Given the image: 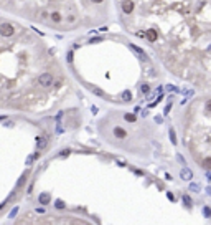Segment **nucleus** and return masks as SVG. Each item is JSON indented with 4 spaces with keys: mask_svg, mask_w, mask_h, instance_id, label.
Listing matches in <instances>:
<instances>
[{
    "mask_svg": "<svg viewBox=\"0 0 211 225\" xmlns=\"http://www.w3.org/2000/svg\"><path fill=\"white\" fill-rule=\"evenodd\" d=\"M53 81H55V78H53V75H50V73H41V75L38 76V83H40V86H43V88L53 86Z\"/></svg>",
    "mask_w": 211,
    "mask_h": 225,
    "instance_id": "1",
    "label": "nucleus"
},
{
    "mask_svg": "<svg viewBox=\"0 0 211 225\" xmlns=\"http://www.w3.org/2000/svg\"><path fill=\"white\" fill-rule=\"evenodd\" d=\"M0 35L2 36H12L13 35V27L10 23H2L0 25Z\"/></svg>",
    "mask_w": 211,
    "mask_h": 225,
    "instance_id": "2",
    "label": "nucleus"
},
{
    "mask_svg": "<svg viewBox=\"0 0 211 225\" xmlns=\"http://www.w3.org/2000/svg\"><path fill=\"white\" fill-rule=\"evenodd\" d=\"M180 177L183 179V181H191V179H193V171L188 169V167H183L181 172H180Z\"/></svg>",
    "mask_w": 211,
    "mask_h": 225,
    "instance_id": "3",
    "label": "nucleus"
},
{
    "mask_svg": "<svg viewBox=\"0 0 211 225\" xmlns=\"http://www.w3.org/2000/svg\"><path fill=\"white\" fill-rule=\"evenodd\" d=\"M132 10H134L132 0H122V12L124 13H132Z\"/></svg>",
    "mask_w": 211,
    "mask_h": 225,
    "instance_id": "4",
    "label": "nucleus"
},
{
    "mask_svg": "<svg viewBox=\"0 0 211 225\" xmlns=\"http://www.w3.org/2000/svg\"><path fill=\"white\" fill-rule=\"evenodd\" d=\"M145 36H147V40H148V42L150 43H153V42H157V30H155V28H148V30L147 32H145Z\"/></svg>",
    "mask_w": 211,
    "mask_h": 225,
    "instance_id": "5",
    "label": "nucleus"
},
{
    "mask_svg": "<svg viewBox=\"0 0 211 225\" xmlns=\"http://www.w3.org/2000/svg\"><path fill=\"white\" fill-rule=\"evenodd\" d=\"M46 146H48V139L45 137V136L36 137V147H38V149H45Z\"/></svg>",
    "mask_w": 211,
    "mask_h": 225,
    "instance_id": "6",
    "label": "nucleus"
},
{
    "mask_svg": "<svg viewBox=\"0 0 211 225\" xmlns=\"http://www.w3.org/2000/svg\"><path fill=\"white\" fill-rule=\"evenodd\" d=\"M114 136L119 137V139H124L125 136H127V131L122 129V128H114Z\"/></svg>",
    "mask_w": 211,
    "mask_h": 225,
    "instance_id": "7",
    "label": "nucleus"
},
{
    "mask_svg": "<svg viewBox=\"0 0 211 225\" xmlns=\"http://www.w3.org/2000/svg\"><path fill=\"white\" fill-rule=\"evenodd\" d=\"M131 50H134V51H135V53L140 56L142 60H147V56H145V51L142 50V48H139V47H135V45H132V43H131Z\"/></svg>",
    "mask_w": 211,
    "mask_h": 225,
    "instance_id": "8",
    "label": "nucleus"
},
{
    "mask_svg": "<svg viewBox=\"0 0 211 225\" xmlns=\"http://www.w3.org/2000/svg\"><path fill=\"white\" fill-rule=\"evenodd\" d=\"M181 200H183V205H185L186 208H193V200H191V197H190V195H183V197H181Z\"/></svg>",
    "mask_w": 211,
    "mask_h": 225,
    "instance_id": "9",
    "label": "nucleus"
},
{
    "mask_svg": "<svg viewBox=\"0 0 211 225\" xmlns=\"http://www.w3.org/2000/svg\"><path fill=\"white\" fill-rule=\"evenodd\" d=\"M38 200H40V202H41V204H50L51 197H50V194H48V192H43V194H40Z\"/></svg>",
    "mask_w": 211,
    "mask_h": 225,
    "instance_id": "10",
    "label": "nucleus"
},
{
    "mask_svg": "<svg viewBox=\"0 0 211 225\" xmlns=\"http://www.w3.org/2000/svg\"><path fill=\"white\" fill-rule=\"evenodd\" d=\"M168 136H170V141H172V144L173 146H177V134H175V129L173 128H170V131H168Z\"/></svg>",
    "mask_w": 211,
    "mask_h": 225,
    "instance_id": "11",
    "label": "nucleus"
},
{
    "mask_svg": "<svg viewBox=\"0 0 211 225\" xmlns=\"http://www.w3.org/2000/svg\"><path fill=\"white\" fill-rule=\"evenodd\" d=\"M27 179H28V172H25V174L22 175V177L18 179V182H17V189H22V186L27 182Z\"/></svg>",
    "mask_w": 211,
    "mask_h": 225,
    "instance_id": "12",
    "label": "nucleus"
},
{
    "mask_svg": "<svg viewBox=\"0 0 211 225\" xmlns=\"http://www.w3.org/2000/svg\"><path fill=\"white\" fill-rule=\"evenodd\" d=\"M91 91L94 93L96 96H99V98H104V96H106L102 89H101V88H97V86H91Z\"/></svg>",
    "mask_w": 211,
    "mask_h": 225,
    "instance_id": "13",
    "label": "nucleus"
},
{
    "mask_svg": "<svg viewBox=\"0 0 211 225\" xmlns=\"http://www.w3.org/2000/svg\"><path fill=\"white\" fill-rule=\"evenodd\" d=\"M201 167H203V169H211V157H206V159H203V162H201Z\"/></svg>",
    "mask_w": 211,
    "mask_h": 225,
    "instance_id": "14",
    "label": "nucleus"
},
{
    "mask_svg": "<svg viewBox=\"0 0 211 225\" xmlns=\"http://www.w3.org/2000/svg\"><path fill=\"white\" fill-rule=\"evenodd\" d=\"M124 119H125V121H129V122H135V121H137V118H135V114L127 113V114H124Z\"/></svg>",
    "mask_w": 211,
    "mask_h": 225,
    "instance_id": "15",
    "label": "nucleus"
},
{
    "mask_svg": "<svg viewBox=\"0 0 211 225\" xmlns=\"http://www.w3.org/2000/svg\"><path fill=\"white\" fill-rule=\"evenodd\" d=\"M131 99H132V93H131V91H124V93H122V101L129 103Z\"/></svg>",
    "mask_w": 211,
    "mask_h": 225,
    "instance_id": "16",
    "label": "nucleus"
},
{
    "mask_svg": "<svg viewBox=\"0 0 211 225\" xmlns=\"http://www.w3.org/2000/svg\"><path fill=\"white\" fill-rule=\"evenodd\" d=\"M51 20H53V22H61V13H59V12H53V13H51Z\"/></svg>",
    "mask_w": 211,
    "mask_h": 225,
    "instance_id": "17",
    "label": "nucleus"
},
{
    "mask_svg": "<svg viewBox=\"0 0 211 225\" xmlns=\"http://www.w3.org/2000/svg\"><path fill=\"white\" fill-rule=\"evenodd\" d=\"M203 215H205L206 217V219H209V217H211V207H208V205H205V207H203Z\"/></svg>",
    "mask_w": 211,
    "mask_h": 225,
    "instance_id": "18",
    "label": "nucleus"
},
{
    "mask_svg": "<svg viewBox=\"0 0 211 225\" xmlns=\"http://www.w3.org/2000/svg\"><path fill=\"white\" fill-rule=\"evenodd\" d=\"M190 190H193V192H200V186H198V184H195V182H191V184H190Z\"/></svg>",
    "mask_w": 211,
    "mask_h": 225,
    "instance_id": "19",
    "label": "nucleus"
},
{
    "mask_svg": "<svg viewBox=\"0 0 211 225\" xmlns=\"http://www.w3.org/2000/svg\"><path fill=\"white\" fill-rule=\"evenodd\" d=\"M165 89H167V91H173V93H178V91H180L177 86H172V84H167V86H165Z\"/></svg>",
    "mask_w": 211,
    "mask_h": 225,
    "instance_id": "20",
    "label": "nucleus"
},
{
    "mask_svg": "<svg viewBox=\"0 0 211 225\" xmlns=\"http://www.w3.org/2000/svg\"><path fill=\"white\" fill-rule=\"evenodd\" d=\"M140 91L144 93V95H147V93L150 91V86H148V84H142V86H140Z\"/></svg>",
    "mask_w": 211,
    "mask_h": 225,
    "instance_id": "21",
    "label": "nucleus"
},
{
    "mask_svg": "<svg viewBox=\"0 0 211 225\" xmlns=\"http://www.w3.org/2000/svg\"><path fill=\"white\" fill-rule=\"evenodd\" d=\"M46 18H48V12L41 10V12H40V20H46Z\"/></svg>",
    "mask_w": 211,
    "mask_h": 225,
    "instance_id": "22",
    "label": "nucleus"
},
{
    "mask_svg": "<svg viewBox=\"0 0 211 225\" xmlns=\"http://www.w3.org/2000/svg\"><path fill=\"white\" fill-rule=\"evenodd\" d=\"M63 133V128H61V121H58V124H56V134H61Z\"/></svg>",
    "mask_w": 211,
    "mask_h": 225,
    "instance_id": "23",
    "label": "nucleus"
},
{
    "mask_svg": "<svg viewBox=\"0 0 211 225\" xmlns=\"http://www.w3.org/2000/svg\"><path fill=\"white\" fill-rule=\"evenodd\" d=\"M205 108H206V111H208V113H211V99H208V101H206Z\"/></svg>",
    "mask_w": 211,
    "mask_h": 225,
    "instance_id": "24",
    "label": "nucleus"
},
{
    "mask_svg": "<svg viewBox=\"0 0 211 225\" xmlns=\"http://www.w3.org/2000/svg\"><path fill=\"white\" fill-rule=\"evenodd\" d=\"M66 205H64V202H61V200H58V202H56V208H64Z\"/></svg>",
    "mask_w": 211,
    "mask_h": 225,
    "instance_id": "25",
    "label": "nucleus"
},
{
    "mask_svg": "<svg viewBox=\"0 0 211 225\" xmlns=\"http://www.w3.org/2000/svg\"><path fill=\"white\" fill-rule=\"evenodd\" d=\"M177 159H178V162H181V164H185V162H186V161H185V157L181 156V154H178V156H177Z\"/></svg>",
    "mask_w": 211,
    "mask_h": 225,
    "instance_id": "26",
    "label": "nucleus"
},
{
    "mask_svg": "<svg viewBox=\"0 0 211 225\" xmlns=\"http://www.w3.org/2000/svg\"><path fill=\"white\" fill-rule=\"evenodd\" d=\"M17 212H18V207H15V208H13V210H12V212H10V217H12V219H13V217H15V215H17Z\"/></svg>",
    "mask_w": 211,
    "mask_h": 225,
    "instance_id": "27",
    "label": "nucleus"
},
{
    "mask_svg": "<svg viewBox=\"0 0 211 225\" xmlns=\"http://www.w3.org/2000/svg\"><path fill=\"white\" fill-rule=\"evenodd\" d=\"M33 159H35V154H33V156H28V159H27V164L30 166L31 162H33Z\"/></svg>",
    "mask_w": 211,
    "mask_h": 225,
    "instance_id": "28",
    "label": "nucleus"
},
{
    "mask_svg": "<svg viewBox=\"0 0 211 225\" xmlns=\"http://www.w3.org/2000/svg\"><path fill=\"white\" fill-rule=\"evenodd\" d=\"M167 197H168V200H172V202H175V197H173V194H172V192H167Z\"/></svg>",
    "mask_w": 211,
    "mask_h": 225,
    "instance_id": "29",
    "label": "nucleus"
},
{
    "mask_svg": "<svg viewBox=\"0 0 211 225\" xmlns=\"http://www.w3.org/2000/svg\"><path fill=\"white\" fill-rule=\"evenodd\" d=\"M68 22H70V23H74V22H76V17H74V15H70V17H68Z\"/></svg>",
    "mask_w": 211,
    "mask_h": 225,
    "instance_id": "30",
    "label": "nucleus"
},
{
    "mask_svg": "<svg viewBox=\"0 0 211 225\" xmlns=\"http://www.w3.org/2000/svg\"><path fill=\"white\" fill-rule=\"evenodd\" d=\"M170 108H172V104H168L167 108H165V111H163V113H165V114H168V113H170Z\"/></svg>",
    "mask_w": 211,
    "mask_h": 225,
    "instance_id": "31",
    "label": "nucleus"
},
{
    "mask_svg": "<svg viewBox=\"0 0 211 225\" xmlns=\"http://www.w3.org/2000/svg\"><path fill=\"white\" fill-rule=\"evenodd\" d=\"M68 61H70V63L73 61V53H68Z\"/></svg>",
    "mask_w": 211,
    "mask_h": 225,
    "instance_id": "32",
    "label": "nucleus"
},
{
    "mask_svg": "<svg viewBox=\"0 0 211 225\" xmlns=\"http://www.w3.org/2000/svg\"><path fill=\"white\" fill-rule=\"evenodd\" d=\"M36 214H45V208H36Z\"/></svg>",
    "mask_w": 211,
    "mask_h": 225,
    "instance_id": "33",
    "label": "nucleus"
},
{
    "mask_svg": "<svg viewBox=\"0 0 211 225\" xmlns=\"http://www.w3.org/2000/svg\"><path fill=\"white\" fill-rule=\"evenodd\" d=\"M206 177H208L209 181H211V169H208V172H206Z\"/></svg>",
    "mask_w": 211,
    "mask_h": 225,
    "instance_id": "34",
    "label": "nucleus"
},
{
    "mask_svg": "<svg viewBox=\"0 0 211 225\" xmlns=\"http://www.w3.org/2000/svg\"><path fill=\"white\" fill-rule=\"evenodd\" d=\"M155 121L158 122V124H160V122H162V116H157V118H155Z\"/></svg>",
    "mask_w": 211,
    "mask_h": 225,
    "instance_id": "35",
    "label": "nucleus"
},
{
    "mask_svg": "<svg viewBox=\"0 0 211 225\" xmlns=\"http://www.w3.org/2000/svg\"><path fill=\"white\" fill-rule=\"evenodd\" d=\"M94 3H101V2H104V0H92Z\"/></svg>",
    "mask_w": 211,
    "mask_h": 225,
    "instance_id": "36",
    "label": "nucleus"
}]
</instances>
